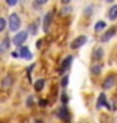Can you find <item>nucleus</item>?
<instances>
[{
  "label": "nucleus",
  "instance_id": "obj_13",
  "mask_svg": "<svg viewBox=\"0 0 117 123\" xmlns=\"http://www.w3.org/2000/svg\"><path fill=\"white\" fill-rule=\"evenodd\" d=\"M108 18L111 19V21H114V19H117V5H114L111 9L108 11Z\"/></svg>",
  "mask_w": 117,
  "mask_h": 123
},
{
  "label": "nucleus",
  "instance_id": "obj_25",
  "mask_svg": "<svg viewBox=\"0 0 117 123\" xmlns=\"http://www.w3.org/2000/svg\"><path fill=\"white\" fill-rule=\"evenodd\" d=\"M61 99H62V104L65 105V104H67V99H68V98H67V95H65V93H62V95H61Z\"/></svg>",
  "mask_w": 117,
  "mask_h": 123
},
{
  "label": "nucleus",
  "instance_id": "obj_17",
  "mask_svg": "<svg viewBox=\"0 0 117 123\" xmlns=\"http://www.w3.org/2000/svg\"><path fill=\"white\" fill-rule=\"evenodd\" d=\"M107 27V22L105 21H99V22H96L95 24V31H101Z\"/></svg>",
  "mask_w": 117,
  "mask_h": 123
},
{
  "label": "nucleus",
  "instance_id": "obj_31",
  "mask_svg": "<svg viewBox=\"0 0 117 123\" xmlns=\"http://www.w3.org/2000/svg\"><path fill=\"white\" fill-rule=\"evenodd\" d=\"M105 2H108V3H111V2H114V0H105Z\"/></svg>",
  "mask_w": 117,
  "mask_h": 123
},
{
  "label": "nucleus",
  "instance_id": "obj_8",
  "mask_svg": "<svg viewBox=\"0 0 117 123\" xmlns=\"http://www.w3.org/2000/svg\"><path fill=\"white\" fill-rule=\"evenodd\" d=\"M116 31H117V27H111L110 30H107V33H104L102 36H101V42H108L116 34Z\"/></svg>",
  "mask_w": 117,
  "mask_h": 123
},
{
  "label": "nucleus",
  "instance_id": "obj_15",
  "mask_svg": "<svg viewBox=\"0 0 117 123\" xmlns=\"http://www.w3.org/2000/svg\"><path fill=\"white\" fill-rule=\"evenodd\" d=\"M37 30H39V22H33L31 25H30V28H28V33L30 34H37Z\"/></svg>",
  "mask_w": 117,
  "mask_h": 123
},
{
  "label": "nucleus",
  "instance_id": "obj_19",
  "mask_svg": "<svg viewBox=\"0 0 117 123\" xmlns=\"http://www.w3.org/2000/svg\"><path fill=\"white\" fill-rule=\"evenodd\" d=\"M71 11H73V7H71V6H65L64 9L61 11V13L62 15H68V13H71Z\"/></svg>",
  "mask_w": 117,
  "mask_h": 123
},
{
  "label": "nucleus",
  "instance_id": "obj_12",
  "mask_svg": "<svg viewBox=\"0 0 117 123\" xmlns=\"http://www.w3.org/2000/svg\"><path fill=\"white\" fill-rule=\"evenodd\" d=\"M108 102L107 101V98H105V93L104 92H101V95L98 96V102H96V107L98 108H101V107H105V104Z\"/></svg>",
  "mask_w": 117,
  "mask_h": 123
},
{
  "label": "nucleus",
  "instance_id": "obj_11",
  "mask_svg": "<svg viewBox=\"0 0 117 123\" xmlns=\"http://www.w3.org/2000/svg\"><path fill=\"white\" fill-rule=\"evenodd\" d=\"M19 54H21V56L25 58V59H31V58H33L31 52L28 50V48H27V46H24V48L21 46V48H19Z\"/></svg>",
  "mask_w": 117,
  "mask_h": 123
},
{
  "label": "nucleus",
  "instance_id": "obj_5",
  "mask_svg": "<svg viewBox=\"0 0 117 123\" xmlns=\"http://www.w3.org/2000/svg\"><path fill=\"white\" fill-rule=\"evenodd\" d=\"M52 18H53V11H50V12H48L46 15H44V18H43V30H44V33H48V31H49Z\"/></svg>",
  "mask_w": 117,
  "mask_h": 123
},
{
  "label": "nucleus",
  "instance_id": "obj_23",
  "mask_svg": "<svg viewBox=\"0 0 117 123\" xmlns=\"http://www.w3.org/2000/svg\"><path fill=\"white\" fill-rule=\"evenodd\" d=\"M6 3H7L9 6H15V5L18 3V0H6Z\"/></svg>",
  "mask_w": 117,
  "mask_h": 123
},
{
  "label": "nucleus",
  "instance_id": "obj_6",
  "mask_svg": "<svg viewBox=\"0 0 117 123\" xmlns=\"http://www.w3.org/2000/svg\"><path fill=\"white\" fill-rule=\"evenodd\" d=\"M116 83H117V77H116L114 74H111V76H108V77L104 80L102 87H104V89H111V87H113Z\"/></svg>",
  "mask_w": 117,
  "mask_h": 123
},
{
  "label": "nucleus",
  "instance_id": "obj_29",
  "mask_svg": "<svg viewBox=\"0 0 117 123\" xmlns=\"http://www.w3.org/2000/svg\"><path fill=\"white\" fill-rule=\"evenodd\" d=\"M61 2H62V3H64V5H68V3L71 2V0H61Z\"/></svg>",
  "mask_w": 117,
  "mask_h": 123
},
{
  "label": "nucleus",
  "instance_id": "obj_4",
  "mask_svg": "<svg viewBox=\"0 0 117 123\" xmlns=\"http://www.w3.org/2000/svg\"><path fill=\"white\" fill-rule=\"evenodd\" d=\"M87 42V37L86 36H79V37H76L73 42H71V49H79V48H82L85 43Z\"/></svg>",
  "mask_w": 117,
  "mask_h": 123
},
{
  "label": "nucleus",
  "instance_id": "obj_9",
  "mask_svg": "<svg viewBox=\"0 0 117 123\" xmlns=\"http://www.w3.org/2000/svg\"><path fill=\"white\" fill-rule=\"evenodd\" d=\"M12 85H13V76H12V74H7V76L3 79V82H2V87H3L5 91H7Z\"/></svg>",
  "mask_w": 117,
  "mask_h": 123
},
{
  "label": "nucleus",
  "instance_id": "obj_14",
  "mask_svg": "<svg viewBox=\"0 0 117 123\" xmlns=\"http://www.w3.org/2000/svg\"><path fill=\"white\" fill-rule=\"evenodd\" d=\"M43 87H44V79H39V80L34 83V89L36 91H42Z\"/></svg>",
  "mask_w": 117,
  "mask_h": 123
},
{
  "label": "nucleus",
  "instance_id": "obj_28",
  "mask_svg": "<svg viewBox=\"0 0 117 123\" xmlns=\"http://www.w3.org/2000/svg\"><path fill=\"white\" fill-rule=\"evenodd\" d=\"M19 55H21L19 52H12V56H13V58H18V56H19Z\"/></svg>",
  "mask_w": 117,
  "mask_h": 123
},
{
  "label": "nucleus",
  "instance_id": "obj_27",
  "mask_svg": "<svg viewBox=\"0 0 117 123\" xmlns=\"http://www.w3.org/2000/svg\"><path fill=\"white\" fill-rule=\"evenodd\" d=\"M36 2H37L39 5H44V3H48L49 0H36Z\"/></svg>",
  "mask_w": 117,
  "mask_h": 123
},
{
  "label": "nucleus",
  "instance_id": "obj_21",
  "mask_svg": "<svg viewBox=\"0 0 117 123\" xmlns=\"http://www.w3.org/2000/svg\"><path fill=\"white\" fill-rule=\"evenodd\" d=\"M67 85H68V76H64V77H62V80H61V86L65 87Z\"/></svg>",
  "mask_w": 117,
  "mask_h": 123
},
{
  "label": "nucleus",
  "instance_id": "obj_7",
  "mask_svg": "<svg viewBox=\"0 0 117 123\" xmlns=\"http://www.w3.org/2000/svg\"><path fill=\"white\" fill-rule=\"evenodd\" d=\"M58 117L59 119H62L64 122H70L71 119H70V114H68V111H67V107L65 105H62V107L58 110Z\"/></svg>",
  "mask_w": 117,
  "mask_h": 123
},
{
  "label": "nucleus",
  "instance_id": "obj_3",
  "mask_svg": "<svg viewBox=\"0 0 117 123\" xmlns=\"http://www.w3.org/2000/svg\"><path fill=\"white\" fill-rule=\"evenodd\" d=\"M71 62H73V55L67 56V58L61 62V65H59V68H58V73H59V74H64L67 70H68V67L71 65Z\"/></svg>",
  "mask_w": 117,
  "mask_h": 123
},
{
  "label": "nucleus",
  "instance_id": "obj_26",
  "mask_svg": "<svg viewBox=\"0 0 117 123\" xmlns=\"http://www.w3.org/2000/svg\"><path fill=\"white\" fill-rule=\"evenodd\" d=\"M39 104H40V107H46V105H48V101H46V99H40Z\"/></svg>",
  "mask_w": 117,
  "mask_h": 123
},
{
  "label": "nucleus",
  "instance_id": "obj_10",
  "mask_svg": "<svg viewBox=\"0 0 117 123\" xmlns=\"http://www.w3.org/2000/svg\"><path fill=\"white\" fill-rule=\"evenodd\" d=\"M102 56H104V50H102V48H96V49L92 52V58H93V61H99V59H102Z\"/></svg>",
  "mask_w": 117,
  "mask_h": 123
},
{
  "label": "nucleus",
  "instance_id": "obj_2",
  "mask_svg": "<svg viewBox=\"0 0 117 123\" xmlns=\"http://www.w3.org/2000/svg\"><path fill=\"white\" fill-rule=\"evenodd\" d=\"M27 37H28V31H21V33H16L15 36L12 37V43L15 46H22L24 45V42L27 40Z\"/></svg>",
  "mask_w": 117,
  "mask_h": 123
},
{
  "label": "nucleus",
  "instance_id": "obj_22",
  "mask_svg": "<svg viewBox=\"0 0 117 123\" xmlns=\"http://www.w3.org/2000/svg\"><path fill=\"white\" fill-rule=\"evenodd\" d=\"M34 102V99H33V96H28V99H27V105H28V107H33V104Z\"/></svg>",
  "mask_w": 117,
  "mask_h": 123
},
{
  "label": "nucleus",
  "instance_id": "obj_1",
  "mask_svg": "<svg viewBox=\"0 0 117 123\" xmlns=\"http://www.w3.org/2000/svg\"><path fill=\"white\" fill-rule=\"evenodd\" d=\"M21 27V19L18 13H11L9 15V30L11 31H18Z\"/></svg>",
  "mask_w": 117,
  "mask_h": 123
},
{
  "label": "nucleus",
  "instance_id": "obj_20",
  "mask_svg": "<svg viewBox=\"0 0 117 123\" xmlns=\"http://www.w3.org/2000/svg\"><path fill=\"white\" fill-rule=\"evenodd\" d=\"M5 28H6V19L0 18V31H5Z\"/></svg>",
  "mask_w": 117,
  "mask_h": 123
},
{
  "label": "nucleus",
  "instance_id": "obj_18",
  "mask_svg": "<svg viewBox=\"0 0 117 123\" xmlns=\"http://www.w3.org/2000/svg\"><path fill=\"white\" fill-rule=\"evenodd\" d=\"M7 48H9V37H5V39L2 40V46H0V50L5 52Z\"/></svg>",
  "mask_w": 117,
  "mask_h": 123
},
{
  "label": "nucleus",
  "instance_id": "obj_16",
  "mask_svg": "<svg viewBox=\"0 0 117 123\" xmlns=\"http://www.w3.org/2000/svg\"><path fill=\"white\" fill-rule=\"evenodd\" d=\"M101 68H102V67H101L99 64H93V65L91 67V73L95 74V76H98V74L101 73Z\"/></svg>",
  "mask_w": 117,
  "mask_h": 123
},
{
  "label": "nucleus",
  "instance_id": "obj_30",
  "mask_svg": "<svg viewBox=\"0 0 117 123\" xmlns=\"http://www.w3.org/2000/svg\"><path fill=\"white\" fill-rule=\"evenodd\" d=\"M34 123H43V122H42V120H36Z\"/></svg>",
  "mask_w": 117,
  "mask_h": 123
},
{
  "label": "nucleus",
  "instance_id": "obj_24",
  "mask_svg": "<svg viewBox=\"0 0 117 123\" xmlns=\"http://www.w3.org/2000/svg\"><path fill=\"white\" fill-rule=\"evenodd\" d=\"M92 9H93L92 6H87V7H86V11H85V15H91V13H92Z\"/></svg>",
  "mask_w": 117,
  "mask_h": 123
}]
</instances>
